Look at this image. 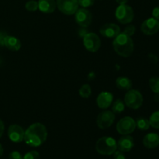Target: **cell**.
<instances>
[{"mask_svg": "<svg viewBox=\"0 0 159 159\" xmlns=\"http://www.w3.org/2000/svg\"><path fill=\"white\" fill-rule=\"evenodd\" d=\"M113 158L114 159H126L125 155H124V152H121L120 150L115 151L113 153Z\"/></svg>", "mask_w": 159, "mask_h": 159, "instance_id": "cell-30", "label": "cell"}, {"mask_svg": "<svg viewBox=\"0 0 159 159\" xmlns=\"http://www.w3.org/2000/svg\"><path fill=\"white\" fill-rule=\"evenodd\" d=\"M124 109H125V103L120 99H116L112 106V112L113 113H122V112H124Z\"/></svg>", "mask_w": 159, "mask_h": 159, "instance_id": "cell-20", "label": "cell"}, {"mask_svg": "<svg viewBox=\"0 0 159 159\" xmlns=\"http://www.w3.org/2000/svg\"><path fill=\"white\" fill-rule=\"evenodd\" d=\"M9 159H23V156L19 152L14 151L11 152L9 155Z\"/></svg>", "mask_w": 159, "mask_h": 159, "instance_id": "cell-29", "label": "cell"}, {"mask_svg": "<svg viewBox=\"0 0 159 159\" xmlns=\"http://www.w3.org/2000/svg\"><path fill=\"white\" fill-rule=\"evenodd\" d=\"M25 7L29 12H35L37 9H38V2L34 0H30L26 3Z\"/></svg>", "mask_w": 159, "mask_h": 159, "instance_id": "cell-25", "label": "cell"}, {"mask_svg": "<svg viewBox=\"0 0 159 159\" xmlns=\"http://www.w3.org/2000/svg\"><path fill=\"white\" fill-rule=\"evenodd\" d=\"M149 123H150L151 127H154L155 129H159V110L154 112L151 115Z\"/></svg>", "mask_w": 159, "mask_h": 159, "instance_id": "cell-23", "label": "cell"}, {"mask_svg": "<svg viewBox=\"0 0 159 159\" xmlns=\"http://www.w3.org/2000/svg\"><path fill=\"white\" fill-rule=\"evenodd\" d=\"M99 33L101 35L107 38H115L121 32L118 25L115 23H106L101 26Z\"/></svg>", "mask_w": 159, "mask_h": 159, "instance_id": "cell-13", "label": "cell"}, {"mask_svg": "<svg viewBox=\"0 0 159 159\" xmlns=\"http://www.w3.org/2000/svg\"><path fill=\"white\" fill-rule=\"evenodd\" d=\"M149 86L155 93H159V77H152L149 79Z\"/></svg>", "mask_w": 159, "mask_h": 159, "instance_id": "cell-24", "label": "cell"}, {"mask_svg": "<svg viewBox=\"0 0 159 159\" xmlns=\"http://www.w3.org/2000/svg\"><path fill=\"white\" fill-rule=\"evenodd\" d=\"M143 144L147 148H155L159 145V135L155 133H149L144 136Z\"/></svg>", "mask_w": 159, "mask_h": 159, "instance_id": "cell-17", "label": "cell"}, {"mask_svg": "<svg viewBox=\"0 0 159 159\" xmlns=\"http://www.w3.org/2000/svg\"><path fill=\"white\" fill-rule=\"evenodd\" d=\"M136 127L141 130H147L151 127L149 120L144 117H140L136 121Z\"/></svg>", "mask_w": 159, "mask_h": 159, "instance_id": "cell-21", "label": "cell"}, {"mask_svg": "<svg viewBox=\"0 0 159 159\" xmlns=\"http://www.w3.org/2000/svg\"><path fill=\"white\" fill-rule=\"evenodd\" d=\"M79 6L83 8H88L93 6L95 2V0H78Z\"/></svg>", "mask_w": 159, "mask_h": 159, "instance_id": "cell-28", "label": "cell"}, {"mask_svg": "<svg viewBox=\"0 0 159 159\" xmlns=\"http://www.w3.org/2000/svg\"><path fill=\"white\" fill-rule=\"evenodd\" d=\"M3 152H4V150H3V148L2 146V144H0V157L3 155Z\"/></svg>", "mask_w": 159, "mask_h": 159, "instance_id": "cell-38", "label": "cell"}, {"mask_svg": "<svg viewBox=\"0 0 159 159\" xmlns=\"http://www.w3.org/2000/svg\"><path fill=\"white\" fill-rule=\"evenodd\" d=\"M79 95L82 96L84 99H87L92 94V88L88 84H85V85H82L79 91Z\"/></svg>", "mask_w": 159, "mask_h": 159, "instance_id": "cell-22", "label": "cell"}, {"mask_svg": "<svg viewBox=\"0 0 159 159\" xmlns=\"http://www.w3.org/2000/svg\"><path fill=\"white\" fill-rule=\"evenodd\" d=\"M134 146V138L129 134L121 137L117 142V148L123 152H130Z\"/></svg>", "mask_w": 159, "mask_h": 159, "instance_id": "cell-15", "label": "cell"}, {"mask_svg": "<svg viewBox=\"0 0 159 159\" xmlns=\"http://www.w3.org/2000/svg\"><path fill=\"white\" fill-rule=\"evenodd\" d=\"M155 100L156 101V102H159V93H155Z\"/></svg>", "mask_w": 159, "mask_h": 159, "instance_id": "cell-37", "label": "cell"}, {"mask_svg": "<svg viewBox=\"0 0 159 159\" xmlns=\"http://www.w3.org/2000/svg\"><path fill=\"white\" fill-rule=\"evenodd\" d=\"M4 130H5L4 123H3L2 120L0 119V138L2 136L3 133H4Z\"/></svg>", "mask_w": 159, "mask_h": 159, "instance_id": "cell-34", "label": "cell"}, {"mask_svg": "<svg viewBox=\"0 0 159 159\" xmlns=\"http://www.w3.org/2000/svg\"><path fill=\"white\" fill-rule=\"evenodd\" d=\"M116 149H117V143L113 138L102 137L96 141V150L100 155H113Z\"/></svg>", "mask_w": 159, "mask_h": 159, "instance_id": "cell-3", "label": "cell"}, {"mask_svg": "<svg viewBox=\"0 0 159 159\" xmlns=\"http://www.w3.org/2000/svg\"><path fill=\"white\" fill-rule=\"evenodd\" d=\"M21 42L16 37L7 35L5 38V46L10 51H19L21 48Z\"/></svg>", "mask_w": 159, "mask_h": 159, "instance_id": "cell-18", "label": "cell"}, {"mask_svg": "<svg viewBox=\"0 0 159 159\" xmlns=\"http://www.w3.org/2000/svg\"><path fill=\"white\" fill-rule=\"evenodd\" d=\"M6 36V33L0 31V46H5V38Z\"/></svg>", "mask_w": 159, "mask_h": 159, "instance_id": "cell-32", "label": "cell"}, {"mask_svg": "<svg viewBox=\"0 0 159 159\" xmlns=\"http://www.w3.org/2000/svg\"><path fill=\"white\" fill-rule=\"evenodd\" d=\"M23 159H40V155L36 151H31V152H27L23 157Z\"/></svg>", "mask_w": 159, "mask_h": 159, "instance_id": "cell-26", "label": "cell"}, {"mask_svg": "<svg viewBox=\"0 0 159 159\" xmlns=\"http://www.w3.org/2000/svg\"><path fill=\"white\" fill-rule=\"evenodd\" d=\"M48 130L46 127L40 123L33 124L26 130L23 141L31 147H39L46 141Z\"/></svg>", "mask_w": 159, "mask_h": 159, "instance_id": "cell-1", "label": "cell"}, {"mask_svg": "<svg viewBox=\"0 0 159 159\" xmlns=\"http://www.w3.org/2000/svg\"><path fill=\"white\" fill-rule=\"evenodd\" d=\"M148 58L150 59V60L152 61L153 63H157V62H158V57H157L156 56H155V54H149Z\"/></svg>", "mask_w": 159, "mask_h": 159, "instance_id": "cell-33", "label": "cell"}, {"mask_svg": "<svg viewBox=\"0 0 159 159\" xmlns=\"http://www.w3.org/2000/svg\"><path fill=\"white\" fill-rule=\"evenodd\" d=\"M116 2L119 5H126L128 2V0H116Z\"/></svg>", "mask_w": 159, "mask_h": 159, "instance_id": "cell-36", "label": "cell"}, {"mask_svg": "<svg viewBox=\"0 0 159 159\" xmlns=\"http://www.w3.org/2000/svg\"><path fill=\"white\" fill-rule=\"evenodd\" d=\"M87 33H88V32H87V31H86V30H85V28L82 27V29L79 30V36H81V37H83L84 36H85V34H87Z\"/></svg>", "mask_w": 159, "mask_h": 159, "instance_id": "cell-35", "label": "cell"}, {"mask_svg": "<svg viewBox=\"0 0 159 159\" xmlns=\"http://www.w3.org/2000/svg\"><path fill=\"white\" fill-rule=\"evenodd\" d=\"M124 103L132 110H138L142 106L143 96L139 91L135 89L128 90L124 96Z\"/></svg>", "mask_w": 159, "mask_h": 159, "instance_id": "cell-5", "label": "cell"}, {"mask_svg": "<svg viewBox=\"0 0 159 159\" xmlns=\"http://www.w3.org/2000/svg\"><path fill=\"white\" fill-rule=\"evenodd\" d=\"M152 16L153 18L159 20V6H157L152 11Z\"/></svg>", "mask_w": 159, "mask_h": 159, "instance_id": "cell-31", "label": "cell"}, {"mask_svg": "<svg viewBox=\"0 0 159 159\" xmlns=\"http://www.w3.org/2000/svg\"><path fill=\"white\" fill-rule=\"evenodd\" d=\"M83 45L87 51L96 52L100 48V38L95 33H87L83 37Z\"/></svg>", "mask_w": 159, "mask_h": 159, "instance_id": "cell-7", "label": "cell"}, {"mask_svg": "<svg viewBox=\"0 0 159 159\" xmlns=\"http://www.w3.org/2000/svg\"><path fill=\"white\" fill-rule=\"evenodd\" d=\"M113 100V96L109 92H102L96 98V104L102 110H106L110 107Z\"/></svg>", "mask_w": 159, "mask_h": 159, "instance_id": "cell-14", "label": "cell"}, {"mask_svg": "<svg viewBox=\"0 0 159 159\" xmlns=\"http://www.w3.org/2000/svg\"><path fill=\"white\" fill-rule=\"evenodd\" d=\"M116 87L122 90H130L132 87V82L127 77H118L116 80Z\"/></svg>", "mask_w": 159, "mask_h": 159, "instance_id": "cell-19", "label": "cell"}, {"mask_svg": "<svg viewBox=\"0 0 159 159\" xmlns=\"http://www.w3.org/2000/svg\"><path fill=\"white\" fill-rule=\"evenodd\" d=\"M134 12L133 9L127 5H120L115 11L116 20L122 24H128L134 20Z\"/></svg>", "mask_w": 159, "mask_h": 159, "instance_id": "cell-4", "label": "cell"}, {"mask_svg": "<svg viewBox=\"0 0 159 159\" xmlns=\"http://www.w3.org/2000/svg\"><path fill=\"white\" fill-rule=\"evenodd\" d=\"M143 34L147 36H152L159 31V21L155 18H149L144 20L141 26Z\"/></svg>", "mask_w": 159, "mask_h": 159, "instance_id": "cell-11", "label": "cell"}, {"mask_svg": "<svg viewBox=\"0 0 159 159\" xmlns=\"http://www.w3.org/2000/svg\"><path fill=\"white\" fill-rule=\"evenodd\" d=\"M115 120V113L110 110H104L98 115L96 118V124L102 130L109 128L113 125Z\"/></svg>", "mask_w": 159, "mask_h": 159, "instance_id": "cell-9", "label": "cell"}, {"mask_svg": "<svg viewBox=\"0 0 159 159\" xmlns=\"http://www.w3.org/2000/svg\"><path fill=\"white\" fill-rule=\"evenodd\" d=\"M25 131L20 126L17 124H12L9 126L8 130V136L10 141L15 143H20L23 141Z\"/></svg>", "mask_w": 159, "mask_h": 159, "instance_id": "cell-12", "label": "cell"}, {"mask_svg": "<svg viewBox=\"0 0 159 159\" xmlns=\"http://www.w3.org/2000/svg\"><path fill=\"white\" fill-rule=\"evenodd\" d=\"M38 9L43 13H52L56 9V1L54 0H39Z\"/></svg>", "mask_w": 159, "mask_h": 159, "instance_id": "cell-16", "label": "cell"}, {"mask_svg": "<svg viewBox=\"0 0 159 159\" xmlns=\"http://www.w3.org/2000/svg\"><path fill=\"white\" fill-rule=\"evenodd\" d=\"M75 18L78 25L83 28H87L89 26L93 20L92 14L85 8L78 9L75 13Z\"/></svg>", "mask_w": 159, "mask_h": 159, "instance_id": "cell-10", "label": "cell"}, {"mask_svg": "<svg viewBox=\"0 0 159 159\" xmlns=\"http://www.w3.org/2000/svg\"><path fill=\"white\" fill-rule=\"evenodd\" d=\"M136 32V27H135L134 25H129L127 27L124 29V34H125L126 35L129 36V37H132V36L134 34V33Z\"/></svg>", "mask_w": 159, "mask_h": 159, "instance_id": "cell-27", "label": "cell"}, {"mask_svg": "<svg viewBox=\"0 0 159 159\" xmlns=\"http://www.w3.org/2000/svg\"><path fill=\"white\" fill-rule=\"evenodd\" d=\"M136 128V121L130 116L122 118L116 124V130L122 135L130 134L133 133Z\"/></svg>", "mask_w": 159, "mask_h": 159, "instance_id": "cell-6", "label": "cell"}, {"mask_svg": "<svg viewBox=\"0 0 159 159\" xmlns=\"http://www.w3.org/2000/svg\"><path fill=\"white\" fill-rule=\"evenodd\" d=\"M113 47L116 54L123 57H130L134 52V42L131 37L124 33H120L115 37Z\"/></svg>", "mask_w": 159, "mask_h": 159, "instance_id": "cell-2", "label": "cell"}, {"mask_svg": "<svg viewBox=\"0 0 159 159\" xmlns=\"http://www.w3.org/2000/svg\"><path fill=\"white\" fill-rule=\"evenodd\" d=\"M56 5L59 11L65 15H73L79 9L78 0H57Z\"/></svg>", "mask_w": 159, "mask_h": 159, "instance_id": "cell-8", "label": "cell"}]
</instances>
